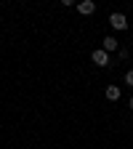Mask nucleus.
Wrapping results in <instances>:
<instances>
[{"instance_id": "f257e3e1", "label": "nucleus", "mask_w": 133, "mask_h": 149, "mask_svg": "<svg viewBox=\"0 0 133 149\" xmlns=\"http://www.w3.org/2000/svg\"><path fill=\"white\" fill-rule=\"evenodd\" d=\"M91 59H93V64L96 67H109V53L104 51V48H96L91 53Z\"/></svg>"}, {"instance_id": "f03ea898", "label": "nucleus", "mask_w": 133, "mask_h": 149, "mask_svg": "<svg viewBox=\"0 0 133 149\" xmlns=\"http://www.w3.org/2000/svg\"><path fill=\"white\" fill-rule=\"evenodd\" d=\"M109 24L115 27V29H128V19H125V13H112L109 16Z\"/></svg>"}, {"instance_id": "7ed1b4c3", "label": "nucleus", "mask_w": 133, "mask_h": 149, "mask_svg": "<svg viewBox=\"0 0 133 149\" xmlns=\"http://www.w3.org/2000/svg\"><path fill=\"white\" fill-rule=\"evenodd\" d=\"M104 93H107V99H109V101H120V93H123V91H120V85H107Z\"/></svg>"}, {"instance_id": "20e7f679", "label": "nucleus", "mask_w": 133, "mask_h": 149, "mask_svg": "<svg viewBox=\"0 0 133 149\" xmlns=\"http://www.w3.org/2000/svg\"><path fill=\"white\" fill-rule=\"evenodd\" d=\"M101 48L107 51V53H112V51H117V37H104V40H101Z\"/></svg>"}, {"instance_id": "39448f33", "label": "nucleus", "mask_w": 133, "mask_h": 149, "mask_svg": "<svg viewBox=\"0 0 133 149\" xmlns=\"http://www.w3.org/2000/svg\"><path fill=\"white\" fill-rule=\"evenodd\" d=\"M77 11L88 16V13H93V11H96V3H93V0H83V3L77 6Z\"/></svg>"}, {"instance_id": "423d86ee", "label": "nucleus", "mask_w": 133, "mask_h": 149, "mask_svg": "<svg viewBox=\"0 0 133 149\" xmlns=\"http://www.w3.org/2000/svg\"><path fill=\"white\" fill-rule=\"evenodd\" d=\"M125 83H128V85H133V69H128V72H125Z\"/></svg>"}, {"instance_id": "0eeeda50", "label": "nucleus", "mask_w": 133, "mask_h": 149, "mask_svg": "<svg viewBox=\"0 0 133 149\" xmlns=\"http://www.w3.org/2000/svg\"><path fill=\"white\" fill-rule=\"evenodd\" d=\"M130 112H133V96H130Z\"/></svg>"}]
</instances>
